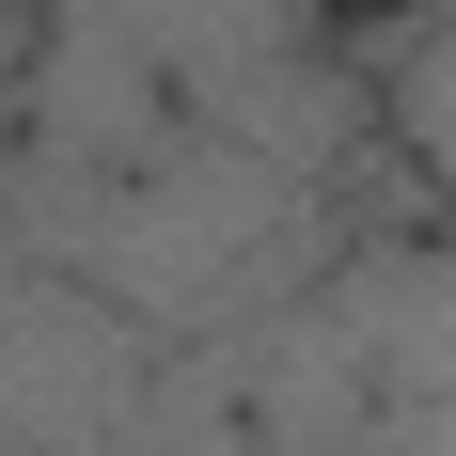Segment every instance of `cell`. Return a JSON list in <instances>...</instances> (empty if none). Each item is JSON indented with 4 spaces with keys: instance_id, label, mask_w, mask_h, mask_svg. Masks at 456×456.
I'll return each mask as SVG.
<instances>
[{
    "instance_id": "obj_2",
    "label": "cell",
    "mask_w": 456,
    "mask_h": 456,
    "mask_svg": "<svg viewBox=\"0 0 456 456\" xmlns=\"http://www.w3.org/2000/svg\"><path fill=\"white\" fill-rule=\"evenodd\" d=\"M378 126L410 142L425 205H456V32H425V47H394V63H378Z\"/></svg>"
},
{
    "instance_id": "obj_1",
    "label": "cell",
    "mask_w": 456,
    "mask_h": 456,
    "mask_svg": "<svg viewBox=\"0 0 456 456\" xmlns=\"http://www.w3.org/2000/svg\"><path fill=\"white\" fill-rule=\"evenodd\" d=\"M174 330L79 268H16V456H126Z\"/></svg>"
},
{
    "instance_id": "obj_3",
    "label": "cell",
    "mask_w": 456,
    "mask_h": 456,
    "mask_svg": "<svg viewBox=\"0 0 456 456\" xmlns=\"http://www.w3.org/2000/svg\"><path fill=\"white\" fill-rule=\"evenodd\" d=\"M330 16H346L362 47H378V32H394V47H425V32H456V0H330Z\"/></svg>"
}]
</instances>
